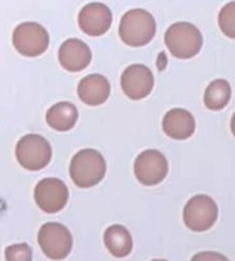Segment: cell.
<instances>
[{
	"instance_id": "obj_1",
	"label": "cell",
	"mask_w": 235,
	"mask_h": 261,
	"mask_svg": "<svg viewBox=\"0 0 235 261\" xmlns=\"http://www.w3.org/2000/svg\"><path fill=\"white\" fill-rule=\"evenodd\" d=\"M106 174V162L99 151L83 149L73 155L69 166V175L80 188L97 186Z\"/></svg>"
},
{
	"instance_id": "obj_2",
	"label": "cell",
	"mask_w": 235,
	"mask_h": 261,
	"mask_svg": "<svg viewBox=\"0 0 235 261\" xmlns=\"http://www.w3.org/2000/svg\"><path fill=\"white\" fill-rule=\"evenodd\" d=\"M119 36L125 45L131 47L148 45L155 36L154 17L145 9L128 11L120 20Z\"/></svg>"
},
{
	"instance_id": "obj_3",
	"label": "cell",
	"mask_w": 235,
	"mask_h": 261,
	"mask_svg": "<svg viewBox=\"0 0 235 261\" xmlns=\"http://www.w3.org/2000/svg\"><path fill=\"white\" fill-rule=\"evenodd\" d=\"M165 43L175 58L191 59L201 50L202 36L190 22H175L165 33Z\"/></svg>"
},
{
	"instance_id": "obj_4",
	"label": "cell",
	"mask_w": 235,
	"mask_h": 261,
	"mask_svg": "<svg viewBox=\"0 0 235 261\" xmlns=\"http://www.w3.org/2000/svg\"><path fill=\"white\" fill-rule=\"evenodd\" d=\"M53 157L51 145L45 137L36 134L24 136L16 146V158L24 169L39 171L45 169Z\"/></svg>"
},
{
	"instance_id": "obj_5",
	"label": "cell",
	"mask_w": 235,
	"mask_h": 261,
	"mask_svg": "<svg viewBox=\"0 0 235 261\" xmlns=\"http://www.w3.org/2000/svg\"><path fill=\"white\" fill-rule=\"evenodd\" d=\"M12 42L21 55L36 58L48 48L50 36L47 30L37 22H22L13 30Z\"/></svg>"
},
{
	"instance_id": "obj_6",
	"label": "cell",
	"mask_w": 235,
	"mask_h": 261,
	"mask_svg": "<svg viewBox=\"0 0 235 261\" xmlns=\"http://www.w3.org/2000/svg\"><path fill=\"white\" fill-rule=\"evenodd\" d=\"M218 218V206L212 197L206 195L194 196L186 204L183 221L190 230L202 232L213 227Z\"/></svg>"
},
{
	"instance_id": "obj_7",
	"label": "cell",
	"mask_w": 235,
	"mask_h": 261,
	"mask_svg": "<svg viewBox=\"0 0 235 261\" xmlns=\"http://www.w3.org/2000/svg\"><path fill=\"white\" fill-rule=\"evenodd\" d=\"M38 243L41 249L51 260H63L71 253L73 241L68 228L58 222L42 225L38 232Z\"/></svg>"
},
{
	"instance_id": "obj_8",
	"label": "cell",
	"mask_w": 235,
	"mask_h": 261,
	"mask_svg": "<svg viewBox=\"0 0 235 261\" xmlns=\"http://www.w3.org/2000/svg\"><path fill=\"white\" fill-rule=\"evenodd\" d=\"M69 191L64 181L57 178L42 179L34 188V200L38 208L47 214L64 209L68 202Z\"/></svg>"
},
{
	"instance_id": "obj_9",
	"label": "cell",
	"mask_w": 235,
	"mask_h": 261,
	"mask_svg": "<svg viewBox=\"0 0 235 261\" xmlns=\"http://www.w3.org/2000/svg\"><path fill=\"white\" fill-rule=\"evenodd\" d=\"M134 170L135 176L141 184L155 186L166 178L169 165L161 151L149 149L137 155Z\"/></svg>"
},
{
	"instance_id": "obj_10",
	"label": "cell",
	"mask_w": 235,
	"mask_h": 261,
	"mask_svg": "<svg viewBox=\"0 0 235 261\" xmlns=\"http://www.w3.org/2000/svg\"><path fill=\"white\" fill-rule=\"evenodd\" d=\"M120 84L123 92L128 98L139 101L152 93L154 88V76L145 65L134 64L124 69Z\"/></svg>"
},
{
	"instance_id": "obj_11",
	"label": "cell",
	"mask_w": 235,
	"mask_h": 261,
	"mask_svg": "<svg viewBox=\"0 0 235 261\" xmlns=\"http://www.w3.org/2000/svg\"><path fill=\"white\" fill-rule=\"evenodd\" d=\"M113 24V13L102 3H89L79 13V27L90 37L103 36Z\"/></svg>"
},
{
	"instance_id": "obj_12",
	"label": "cell",
	"mask_w": 235,
	"mask_h": 261,
	"mask_svg": "<svg viewBox=\"0 0 235 261\" xmlns=\"http://www.w3.org/2000/svg\"><path fill=\"white\" fill-rule=\"evenodd\" d=\"M59 62L66 71L80 72L92 62V50L80 39H67L59 48Z\"/></svg>"
},
{
	"instance_id": "obj_13",
	"label": "cell",
	"mask_w": 235,
	"mask_h": 261,
	"mask_svg": "<svg viewBox=\"0 0 235 261\" xmlns=\"http://www.w3.org/2000/svg\"><path fill=\"white\" fill-rule=\"evenodd\" d=\"M165 134L174 140L190 139L195 134L196 122L194 115L183 109H173L167 111L162 120Z\"/></svg>"
},
{
	"instance_id": "obj_14",
	"label": "cell",
	"mask_w": 235,
	"mask_h": 261,
	"mask_svg": "<svg viewBox=\"0 0 235 261\" xmlns=\"http://www.w3.org/2000/svg\"><path fill=\"white\" fill-rule=\"evenodd\" d=\"M111 86L109 80L102 74H89L80 81L77 94L84 103L89 106H99L109 98Z\"/></svg>"
},
{
	"instance_id": "obj_15",
	"label": "cell",
	"mask_w": 235,
	"mask_h": 261,
	"mask_svg": "<svg viewBox=\"0 0 235 261\" xmlns=\"http://www.w3.org/2000/svg\"><path fill=\"white\" fill-rule=\"evenodd\" d=\"M103 241L109 252L118 258L128 256L134 248V241H132L131 234L122 225H113L106 228Z\"/></svg>"
},
{
	"instance_id": "obj_16",
	"label": "cell",
	"mask_w": 235,
	"mask_h": 261,
	"mask_svg": "<svg viewBox=\"0 0 235 261\" xmlns=\"http://www.w3.org/2000/svg\"><path fill=\"white\" fill-rule=\"evenodd\" d=\"M79 118V111L71 102H59L50 107L46 114V122L53 129L67 132L74 127Z\"/></svg>"
},
{
	"instance_id": "obj_17",
	"label": "cell",
	"mask_w": 235,
	"mask_h": 261,
	"mask_svg": "<svg viewBox=\"0 0 235 261\" xmlns=\"http://www.w3.org/2000/svg\"><path fill=\"white\" fill-rule=\"evenodd\" d=\"M230 98H231L230 84L226 80L218 79V80L212 81L206 88L205 94H204V103L209 110L218 111L227 106Z\"/></svg>"
},
{
	"instance_id": "obj_18",
	"label": "cell",
	"mask_w": 235,
	"mask_h": 261,
	"mask_svg": "<svg viewBox=\"0 0 235 261\" xmlns=\"http://www.w3.org/2000/svg\"><path fill=\"white\" fill-rule=\"evenodd\" d=\"M218 25L225 36L235 39V2H230L221 8Z\"/></svg>"
},
{
	"instance_id": "obj_19",
	"label": "cell",
	"mask_w": 235,
	"mask_h": 261,
	"mask_svg": "<svg viewBox=\"0 0 235 261\" xmlns=\"http://www.w3.org/2000/svg\"><path fill=\"white\" fill-rule=\"evenodd\" d=\"M6 260L8 261H30L32 248L27 243L13 244L6 249Z\"/></svg>"
},
{
	"instance_id": "obj_20",
	"label": "cell",
	"mask_w": 235,
	"mask_h": 261,
	"mask_svg": "<svg viewBox=\"0 0 235 261\" xmlns=\"http://www.w3.org/2000/svg\"><path fill=\"white\" fill-rule=\"evenodd\" d=\"M231 132H232V135H234V137H235V113H234V115H232V118H231Z\"/></svg>"
}]
</instances>
